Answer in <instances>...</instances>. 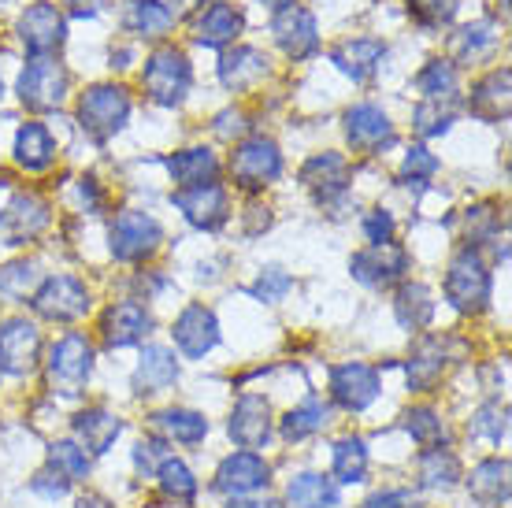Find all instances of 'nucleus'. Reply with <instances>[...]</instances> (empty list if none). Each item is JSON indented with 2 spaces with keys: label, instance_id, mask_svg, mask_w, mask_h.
Instances as JSON below:
<instances>
[{
  "label": "nucleus",
  "instance_id": "6e6d98bb",
  "mask_svg": "<svg viewBox=\"0 0 512 508\" xmlns=\"http://www.w3.org/2000/svg\"><path fill=\"white\" fill-rule=\"evenodd\" d=\"M242 130H245L242 112H223L216 119V134H219V138H234V134H242Z\"/></svg>",
  "mask_w": 512,
  "mask_h": 508
},
{
  "label": "nucleus",
  "instance_id": "5701e85b",
  "mask_svg": "<svg viewBox=\"0 0 512 508\" xmlns=\"http://www.w3.org/2000/svg\"><path fill=\"white\" fill-rule=\"evenodd\" d=\"M175 379H179V360H175V353L164 349V345H149L138 360V371H134V390L138 394H160Z\"/></svg>",
  "mask_w": 512,
  "mask_h": 508
},
{
  "label": "nucleus",
  "instance_id": "09e8293b",
  "mask_svg": "<svg viewBox=\"0 0 512 508\" xmlns=\"http://www.w3.org/2000/svg\"><path fill=\"white\" fill-rule=\"evenodd\" d=\"M290 286H294V279H290L282 267H268V271L253 282V297H260V301L275 305V301H282V297H286V290H290Z\"/></svg>",
  "mask_w": 512,
  "mask_h": 508
},
{
  "label": "nucleus",
  "instance_id": "052dcab7",
  "mask_svg": "<svg viewBox=\"0 0 512 508\" xmlns=\"http://www.w3.org/2000/svg\"><path fill=\"white\" fill-rule=\"evenodd\" d=\"M264 4H271V8H286V4H294V0H264Z\"/></svg>",
  "mask_w": 512,
  "mask_h": 508
},
{
  "label": "nucleus",
  "instance_id": "9d476101",
  "mask_svg": "<svg viewBox=\"0 0 512 508\" xmlns=\"http://www.w3.org/2000/svg\"><path fill=\"white\" fill-rule=\"evenodd\" d=\"M41 334L26 319H8L0 327V371L4 375H30L38 368Z\"/></svg>",
  "mask_w": 512,
  "mask_h": 508
},
{
  "label": "nucleus",
  "instance_id": "2f4dec72",
  "mask_svg": "<svg viewBox=\"0 0 512 508\" xmlns=\"http://www.w3.org/2000/svg\"><path fill=\"white\" fill-rule=\"evenodd\" d=\"M286 497H290L294 508H334L342 501L338 486L331 479H323V475H312V471L297 475L294 483L286 486Z\"/></svg>",
  "mask_w": 512,
  "mask_h": 508
},
{
  "label": "nucleus",
  "instance_id": "c9c22d12",
  "mask_svg": "<svg viewBox=\"0 0 512 508\" xmlns=\"http://www.w3.org/2000/svg\"><path fill=\"white\" fill-rule=\"evenodd\" d=\"M153 423L160 427L164 434H171L175 442H201L208 434V420L201 412H190V408H167V412H156Z\"/></svg>",
  "mask_w": 512,
  "mask_h": 508
},
{
  "label": "nucleus",
  "instance_id": "dca6fc26",
  "mask_svg": "<svg viewBox=\"0 0 512 508\" xmlns=\"http://www.w3.org/2000/svg\"><path fill=\"white\" fill-rule=\"evenodd\" d=\"M268 460L256 457V453H234V457H227L223 464H219L216 471V490L219 494H231V497H242V494H253V490H260V486H268Z\"/></svg>",
  "mask_w": 512,
  "mask_h": 508
},
{
  "label": "nucleus",
  "instance_id": "e433bc0d",
  "mask_svg": "<svg viewBox=\"0 0 512 508\" xmlns=\"http://www.w3.org/2000/svg\"><path fill=\"white\" fill-rule=\"evenodd\" d=\"M127 26L141 38H160L175 26V12L167 8L164 0H138L127 15Z\"/></svg>",
  "mask_w": 512,
  "mask_h": 508
},
{
  "label": "nucleus",
  "instance_id": "79ce46f5",
  "mask_svg": "<svg viewBox=\"0 0 512 508\" xmlns=\"http://www.w3.org/2000/svg\"><path fill=\"white\" fill-rule=\"evenodd\" d=\"M156 475H160V486H164V494L179 497V501H186V497L197 494V479H193V471L186 468L182 460L164 457V460H160V468H156Z\"/></svg>",
  "mask_w": 512,
  "mask_h": 508
},
{
  "label": "nucleus",
  "instance_id": "bb28decb",
  "mask_svg": "<svg viewBox=\"0 0 512 508\" xmlns=\"http://www.w3.org/2000/svg\"><path fill=\"white\" fill-rule=\"evenodd\" d=\"M509 67H501L494 75H487L479 86L472 89V115L487 119V123H498L509 115Z\"/></svg>",
  "mask_w": 512,
  "mask_h": 508
},
{
  "label": "nucleus",
  "instance_id": "f3484780",
  "mask_svg": "<svg viewBox=\"0 0 512 508\" xmlns=\"http://www.w3.org/2000/svg\"><path fill=\"white\" fill-rule=\"evenodd\" d=\"M175 208H182V216L190 219L193 227L216 230L227 219V190L219 182H205V186H190V190L175 193Z\"/></svg>",
  "mask_w": 512,
  "mask_h": 508
},
{
  "label": "nucleus",
  "instance_id": "c85d7f7f",
  "mask_svg": "<svg viewBox=\"0 0 512 508\" xmlns=\"http://www.w3.org/2000/svg\"><path fill=\"white\" fill-rule=\"evenodd\" d=\"M167 167H171V178L179 182L182 190L216 182V175H219V160H216V153H208V149H182V153H175L167 160Z\"/></svg>",
  "mask_w": 512,
  "mask_h": 508
},
{
  "label": "nucleus",
  "instance_id": "ddd939ff",
  "mask_svg": "<svg viewBox=\"0 0 512 508\" xmlns=\"http://www.w3.org/2000/svg\"><path fill=\"white\" fill-rule=\"evenodd\" d=\"M45 227H49V204L41 201L38 193H19V197H12V204L0 212V230L8 234L12 245L34 242Z\"/></svg>",
  "mask_w": 512,
  "mask_h": 508
},
{
  "label": "nucleus",
  "instance_id": "393cba45",
  "mask_svg": "<svg viewBox=\"0 0 512 508\" xmlns=\"http://www.w3.org/2000/svg\"><path fill=\"white\" fill-rule=\"evenodd\" d=\"M264 75H268V56L260 49H249V45H238L219 60V78L227 89H249Z\"/></svg>",
  "mask_w": 512,
  "mask_h": 508
},
{
  "label": "nucleus",
  "instance_id": "cd10ccee",
  "mask_svg": "<svg viewBox=\"0 0 512 508\" xmlns=\"http://www.w3.org/2000/svg\"><path fill=\"white\" fill-rule=\"evenodd\" d=\"M446 371V342L442 338H420L409 360V386L412 390H431Z\"/></svg>",
  "mask_w": 512,
  "mask_h": 508
},
{
  "label": "nucleus",
  "instance_id": "b1692460",
  "mask_svg": "<svg viewBox=\"0 0 512 508\" xmlns=\"http://www.w3.org/2000/svg\"><path fill=\"white\" fill-rule=\"evenodd\" d=\"M386 56V45L379 38H353V41H342L338 49L331 52V60L342 71H346L353 82H364V78L375 75V67L383 64Z\"/></svg>",
  "mask_w": 512,
  "mask_h": 508
},
{
  "label": "nucleus",
  "instance_id": "0eeeda50",
  "mask_svg": "<svg viewBox=\"0 0 512 508\" xmlns=\"http://www.w3.org/2000/svg\"><path fill=\"white\" fill-rule=\"evenodd\" d=\"M164 242V230L153 216L145 212H123L112 223V253L123 264H138V260H149V256L160 249Z\"/></svg>",
  "mask_w": 512,
  "mask_h": 508
},
{
  "label": "nucleus",
  "instance_id": "a878e982",
  "mask_svg": "<svg viewBox=\"0 0 512 508\" xmlns=\"http://www.w3.org/2000/svg\"><path fill=\"white\" fill-rule=\"evenodd\" d=\"M75 434L82 438L86 453H108V445L123 434V420L104 408H86L82 416H75Z\"/></svg>",
  "mask_w": 512,
  "mask_h": 508
},
{
  "label": "nucleus",
  "instance_id": "4468645a",
  "mask_svg": "<svg viewBox=\"0 0 512 508\" xmlns=\"http://www.w3.org/2000/svg\"><path fill=\"white\" fill-rule=\"evenodd\" d=\"M171 334H175V345H179L190 360H201L205 353H212V349H216L219 323H216V316H212V308L190 305V308H182V316L175 319Z\"/></svg>",
  "mask_w": 512,
  "mask_h": 508
},
{
  "label": "nucleus",
  "instance_id": "4be33fe9",
  "mask_svg": "<svg viewBox=\"0 0 512 508\" xmlns=\"http://www.w3.org/2000/svg\"><path fill=\"white\" fill-rule=\"evenodd\" d=\"M197 41L208 45V49H223V45H231L238 34H242V12L227 4V0H216L212 8L197 15Z\"/></svg>",
  "mask_w": 512,
  "mask_h": 508
},
{
  "label": "nucleus",
  "instance_id": "4c0bfd02",
  "mask_svg": "<svg viewBox=\"0 0 512 508\" xmlns=\"http://www.w3.org/2000/svg\"><path fill=\"white\" fill-rule=\"evenodd\" d=\"M327 416H331V408L316 401V397H308L305 405H297L286 412V420H282V434H286V442H301L308 434H316L327 427Z\"/></svg>",
  "mask_w": 512,
  "mask_h": 508
},
{
  "label": "nucleus",
  "instance_id": "423d86ee",
  "mask_svg": "<svg viewBox=\"0 0 512 508\" xmlns=\"http://www.w3.org/2000/svg\"><path fill=\"white\" fill-rule=\"evenodd\" d=\"M282 171L279 145L271 138H249L242 141L231 156V175L242 190H264L268 182H275Z\"/></svg>",
  "mask_w": 512,
  "mask_h": 508
},
{
  "label": "nucleus",
  "instance_id": "f8f14e48",
  "mask_svg": "<svg viewBox=\"0 0 512 508\" xmlns=\"http://www.w3.org/2000/svg\"><path fill=\"white\" fill-rule=\"evenodd\" d=\"M271 30H275V41L282 45V52L294 56V60H305V56H312V52L320 49V26H316V15L308 12V8H301V4H286V8H279Z\"/></svg>",
  "mask_w": 512,
  "mask_h": 508
},
{
  "label": "nucleus",
  "instance_id": "c03bdc74",
  "mask_svg": "<svg viewBox=\"0 0 512 508\" xmlns=\"http://www.w3.org/2000/svg\"><path fill=\"white\" fill-rule=\"evenodd\" d=\"M34 286H38V264H34V260H15V264L0 267V293L26 297Z\"/></svg>",
  "mask_w": 512,
  "mask_h": 508
},
{
  "label": "nucleus",
  "instance_id": "ea45409f",
  "mask_svg": "<svg viewBox=\"0 0 512 508\" xmlns=\"http://www.w3.org/2000/svg\"><path fill=\"white\" fill-rule=\"evenodd\" d=\"M49 464L60 479H86L90 475V453L82 449L78 442H56L49 449Z\"/></svg>",
  "mask_w": 512,
  "mask_h": 508
},
{
  "label": "nucleus",
  "instance_id": "9b49d317",
  "mask_svg": "<svg viewBox=\"0 0 512 508\" xmlns=\"http://www.w3.org/2000/svg\"><path fill=\"white\" fill-rule=\"evenodd\" d=\"M405 267H409V253L394 242H383V245H368V249H360L353 260H349V271H353V279L364 282V286H390L405 275Z\"/></svg>",
  "mask_w": 512,
  "mask_h": 508
},
{
  "label": "nucleus",
  "instance_id": "f704fd0d",
  "mask_svg": "<svg viewBox=\"0 0 512 508\" xmlns=\"http://www.w3.org/2000/svg\"><path fill=\"white\" fill-rule=\"evenodd\" d=\"M416 89L423 101H457V67L449 60H431L416 75Z\"/></svg>",
  "mask_w": 512,
  "mask_h": 508
},
{
  "label": "nucleus",
  "instance_id": "aec40b11",
  "mask_svg": "<svg viewBox=\"0 0 512 508\" xmlns=\"http://www.w3.org/2000/svg\"><path fill=\"white\" fill-rule=\"evenodd\" d=\"M346 134L349 145L360 153H375L383 149L386 141H394V127H390V115L375 104H357L346 112Z\"/></svg>",
  "mask_w": 512,
  "mask_h": 508
},
{
  "label": "nucleus",
  "instance_id": "4d7b16f0",
  "mask_svg": "<svg viewBox=\"0 0 512 508\" xmlns=\"http://www.w3.org/2000/svg\"><path fill=\"white\" fill-rule=\"evenodd\" d=\"M67 4H71V12H75V15L90 19V15L104 12V4H108V0H67Z\"/></svg>",
  "mask_w": 512,
  "mask_h": 508
},
{
  "label": "nucleus",
  "instance_id": "3c124183",
  "mask_svg": "<svg viewBox=\"0 0 512 508\" xmlns=\"http://www.w3.org/2000/svg\"><path fill=\"white\" fill-rule=\"evenodd\" d=\"M364 234H368V242L372 245H383V242H390L394 238V216L390 212H372V216L364 219Z\"/></svg>",
  "mask_w": 512,
  "mask_h": 508
},
{
  "label": "nucleus",
  "instance_id": "680f3d73",
  "mask_svg": "<svg viewBox=\"0 0 512 508\" xmlns=\"http://www.w3.org/2000/svg\"><path fill=\"white\" fill-rule=\"evenodd\" d=\"M0 93H4V86H0Z\"/></svg>",
  "mask_w": 512,
  "mask_h": 508
},
{
  "label": "nucleus",
  "instance_id": "a19ab883",
  "mask_svg": "<svg viewBox=\"0 0 512 508\" xmlns=\"http://www.w3.org/2000/svg\"><path fill=\"white\" fill-rule=\"evenodd\" d=\"M453 104L457 101H420L416 112H412V127L420 138H435V134H446L449 123H453Z\"/></svg>",
  "mask_w": 512,
  "mask_h": 508
},
{
  "label": "nucleus",
  "instance_id": "2eb2a0df",
  "mask_svg": "<svg viewBox=\"0 0 512 508\" xmlns=\"http://www.w3.org/2000/svg\"><path fill=\"white\" fill-rule=\"evenodd\" d=\"M331 394L349 412H364L379 397V371L368 364H342L331 371Z\"/></svg>",
  "mask_w": 512,
  "mask_h": 508
},
{
  "label": "nucleus",
  "instance_id": "1a4fd4ad",
  "mask_svg": "<svg viewBox=\"0 0 512 508\" xmlns=\"http://www.w3.org/2000/svg\"><path fill=\"white\" fill-rule=\"evenodd\" d=\"M90 308V293L78 279L71 275H56L34 293V312L52 323H71V319H82Z\"/></svg>",
  "mask_w": 512,
  "mask_h": 508
},
{
  "label": "nucleus",
  "instance_id": "72a5a7b5",
  "mask_svg": "<svg viewBox=\"0 0 512 508\" xmlns=\"http://www.w3.org/2000/svg\"><path fill=\"white\" fill-rule=\"evenodd\" d=\"M461 479V460L453 457L449 449L435 445V449H427L420 457V483L431 486V490H449V486H457Z\"/></svg>",
  "mask_w": 512,
  "mask_h": 508
},
{
  "label": "nucleus",
  "instance_id": "bf43d9fd",
  "mask_svg": "<svg viewBox=\"0 0 512 508\" xmlns=\"http://www.w3.org/2000/svg\"><path fill=\"white\" fill-rule=\"evenodd\" d=\"M227 508H282L279 501H253V497H245V501H231Z\"/></svg>",
  "mask_w": 512,
  "mask_h": 508
},
{
  "label": "nucleus",
  "instance_id": "f257e3e1",
  "mask_svg": "<svg viewBox=\"0 0 512 508\" xmlns=\"http://www.w3.org/2000/svg\"><path fill=\"white\" fill-rule=\"evenodd\" d=\"M446 297L457 312H468V316L490 305V271L475 245H464L461 253L449 260Z\"/></svg>",
  "mask_w": 512,
  "mask_h": 508
},
{
  "label": "nucleus",
  "instance_id": "20e7f679",
  "mask_svg": "<svg viewBox=\"0 0 512 508\" xmlns=\"http://www.w3.org/2000/svg\"><path fill=\"white\" fill-rule=\"evenodd\" d=\"M67 97V71L52 56H34L19 75V101L30 112H52Z\"/></svg>",
  "mask_w": 512,
  "mask_h": 508
},
{
  "label": "nucleus",
  "instance_id": "7ed1b4c3",
  "mask_svg": "<svg viewBox=\"0 0 512 508\" xmlns=\"http://www.w3.org/2000/svg\"><path fill=\"white\" fill-rule=\"evenodd\" d=\"M127 115H130V97L127 89L119 86H93L78 101V123H82V130L93 141L116 138V130H123Z\"/></svg>",
  "mask_w": 512,
  "mask_h": 508
},
{
  "label": "nucleus",
  "instance_id": "8fccbe9b",
  "mask_svg": "<svg viewBox=\"0 0 512 508\" xmlns=\"http://www.w3.org/2000/svg\"><path fill=\"white\" fill-rule=\"evenodd\" d=\"M438 171V160L423 145H412L409 156H405V164H401V175L405 182H420V178H431Z\"/></svg>",
  "mask_w": 512,
  "mask_h": 508
},
{
  "label": "nucleus",
  "instance_id": "f03ea898",
  "mask_svg": "<svg viewBox=\"0 0 512 508\" xmlns=\"http://www.w3.org/2000/svg\"><path fill=\"white\" fill-rule=\"evenodd\" d=\"M190 82H193V71H190L186 52L167 45V49H156L153 56L145 60L141 86H145V93H149L156 104H164V108H175V104L186 97Z\"/></svg>",
  "mask_w": 512,
  "mask_h": 508
},
{
  "label": "nucleus",
  "instance_id": "37998d69",
  "mask_svg": "<svg viewBox=\"0 0 512 508\" xmlns=\"http://www.w3.org/2000/svg\"><path fill=\"white\" fill-rule=\"evenodd\" d=\"M494 41H498L494 26H490V23H472V26H464L461 34L453 38V56H457V60H475V56H483Z\"/></svg>",
  "mask_w": 512,
  "mask_h": 508
},
{
  "label": "nucleus",
  "instance_id": "5fc2aeb1",
  "mask_svg": "<svg viewBox=\"0 0 512 508\" xmlns=\"http://www.w3.org/2000/svg\"><path fill=\"white\" fill-rule=\"evenodd\" d=\"M360 508H412V494L409 490H386V494L368 497Z\"/></svg>",
  "mask_w": 512,
  "mask_h": 508
},
{
  "label": "nucleus",
  "instance_id": "6e6552de",
  "mask_svg": "<svg viewBox=\"0 0 512 508\" xmlns=\"http://www.w3.org/2000/svg\"><path fill=\"white\" fill-rule=\"evenodd\" d=\"M19 38H23L30 56H52L67 38L64 12H60L56 4H49V0L30 4V8L23 12V19H19Z\"/></svg>",
  "mask_w": 512,
  "mask_h": 508
},
{
  "label": "nucleus",
  "instance_id": "6ab92c4d",
  "mask_svg": "<svg viewBox=\"0 0 512 508\" xmlns=\"http://www.w3.org/2000/svg\"><path fill=\"white\" fill-rule=\"evenodd\" d=\"M301 182H305L308 190L316 193V201H320V204H331L334 197H342V193L349 190V164H346V156H338V153L312 156V160L301 167Z\"/></svg>",
  "mask_w": 512,
  "mask_h": 508
},
{
  "label": "nucleus",
  "instance_id": "603ef678",
  "mask_svg": "<svg viewBox=\"0 0 512 508\" xmlns=\"http://www.w3.org/2000/svg\"><path fill=\"white\" fill-rule=\"evenodd\" d=\"M494 230H498V212H494L490 204H479V208L468 212V234H472V238H487Z\"/></svg>",
  "mask_w": 512,
  "mask_h": 508
},
{
  "label": "nucleus",
  "instance_id": "de8ad7c7",
  "mask_svg": "<svg viewBox=\"0 0 512 508\" xmlns=\"http://www.w3.org/2000/svg\"><path fill=\"white\" fill-rule=\"evenodd\" d=\"M409 15L420 26H446L457 15V0H409Z\"/></svg>",
  "mask_w": 512,
  "mask_h": 508
},
{
  "label": "nucleus",
  "instance_id": "a211bd4d",
  "mask_svg": "<svg viewBox=\"0 0 512 508\" xmlns=\"http://www.w3.org/2000/svg\"><path fill=\"white\" fill-rule=\"evenodd\" d=\"M227 434H231L242 449H260L271 434V405L264 401V397L245 394L242 401L234 405L231 423H227Z\"/></svg>",
  "mask_w": 512,
  "mask_h": 508
},
{
  "label": "nucleus",
  "instance_id": "864d4df0",
  "mask_svg": "<svg viewBox=\"0 0 512 508\" xmlns=\"http://www.w3.org/2000/svg\"><path fill=\"white\" fill-rule=\"evenodd\" d=\"M156 460H164V445L160 442H138V449H134V468H138L141 475H149Z\"/></svg>",
  "mask_w": 512,
  "mask_h": 508
},
{
  "label": "nucleus",
  "instance_id": "a18cd8bd",
  "mask_svg": "<svg viewBox=\"0 0 512 508\" xmlns=\"http://www.w3.org/2000/svg\"><path fill=\"white\" fill-rule=\"evenodd\" d=\"M472 434L475 438H487V442H505V434H509V408L505 405H483L479 412H475L472 420Z\"/></svg>",
  "mask_w": 512,
  "mask_h": 508
},
{
  "label": "nucleus",
  "instance_id": "49530a36",
  "mask_svg": "<svg viewBox=\"0 0 512 508\" xmlns=\"http://www.w3.org/2000/svg\"><path fill=\"white\" fill-rule=\"evenodd\" d=\"M405 427H409L412 438L420 445H427V449H435V445L446 442V427H442L438 412H431V408H412L409 416H405Z\"/></svg>",
  "mask_w": 512,
  "mask_h": 508
},
{
  "label": "nucleus",
  "instance_id": "473e14b6",
  "mask_svg": "<svg viewBox=\"0 0 512 508\" xmlns=\"http://www.w3.org/2000/svg\"><path fill=\"white\" fill-rule=\"evenodd\" d=\"M394 312H397V323H401L405 331H420V327H427L431 316H435V301H431L427 286L409 282V286H401V290H397Z\"/></svg>",
  "mask_w": 512,
  "mask_h": 508
},
{
  "label": "nucleus",
  "instance_id": "412c9836",
  "mask_svg": "<svg viewBox=\"0 0 512 508\" xmlns=\"http://www.w3.org/2000/svg\"><path fill=\"white\" fill-rule=\"evenodd\" d=\"M149 327H153L149 312L141 305H134V301L108 308V316H104V323H101L104 342L112 345V349H127V345L141 342V338L149 334Z\"/></svg>",
  "mask_w": 512,
  "mask_h": 508
},
{
  "label": "nucleus",
  "instance_id": "7c9ffc66",
  "mask_svg": "<svg viewBox=\"0 0 512 508\" xmlns=\"http://www.w3.org/2000/svg\"><path fill=\"white\" fill-rule=\"evenodd\" d=\"M472 497L483 505H505L509 501V460H483L468 479Z\"/></svg>",
  "mask_w": 512,
  "mask_h": 508
},
{
  "label": "nucleus",
  "instance_id": "13d9d810",
  "mask_svg": "<svg viewBox=\"0 0 512 508\" xmlns=\"http://www.w3.org/2000/svg\"><path fill=\"white\" fill-rule=\"evenodd\" d=\"M78 197H82V204H86V212H93V208L101 204V193H97V186H93V178H82V186H78Z\"/></svg>",
  "mask_w": 512,
  "mask_h": 508
},
{
  "label": "nucleus",
  "instance_id": "c756f323",
  "mask_svg": "<svg viewBox=\"0 0 512 508\" xmlns=\"http://www.w3.org/2000/svg\"><path fill=\"white\" fill-rule=\"evenodd\" d=\"M15 160L26 171H45V167L56 160V141L41 123H26L15 138Z\"/></svg>",
  "mask_w": 512,
  "mask_h": 508
},
{
  "label": "nucleus",
  "instance_id": "58836bf2",
  "mask_svg": "<svg viewBox=\"0 0 512 508\" xmlns=\"http://www.w3.org/2000/svg\"><path fill=\"white\" fill-rule=\"evenodd\" d=\"M368 471V449L360 438H346V442L334 445V475L338 483H360Z\"/></svg>",
  "mask_w": 512,
  "mask_h": 508
},
{
  "label": "nucleus",
  "instance_id": "39448f33",
  "mask_svg": "<svg viewBox=\"0 0 512 508\" xmlns=\"http://www.w3.org/2000/svg\"><path fill=\"white\" fill-rule=\"evenodd\" d=\"M93 371V345L82 334H64L49 349V379L60 394L75 397Z\"/></svg>",
  "mask_w": 512,
  "mask_h": 508
}]
</instances>
